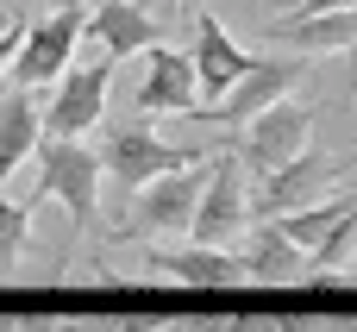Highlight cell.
<instances>
[{"label": "cell", "mask_w": 357, "mask_h": 332, "mask_svg": "<svg viewBox=\"0 0 357 332\" xmlns=\"http://www.w3.org/2000/svg\"><path fill=\"white\" fill-rule=\"evenodd\" d=\"M270 38L289 44V50H301V56L351 50L357 44V6H345V13H282V19L270 25Z\"/></svg>", "instance_id": "obj_15"}, {"label": "cell", "mask_w": 357, "mask_h": 332, "mask_svg": "<svg viewBox=\"0 0 357 332\" xmlns=\"http://www.w3.org/2000/svg\"><path fill=\"white\" fill-rule=\"evenodd\" d=\"M357 0H295V6H282V13H345Z\"/></svg>", "instance_id": "obj_22"}, {"label": "cell", "mask_w": 357, "mask_h": 332, "mask_svg": "<svg viewBox=\"0 0 357 332\" xmlns=\"http://www.w3.org/2000/svg\"><path fill=\"white\" fill-rule=\"evenodd\" d=\"M307 144H314V100H301V94H282L276 107L251 113V119L238 126V138H232L245 176H270V169H282L289 157H301Z\"/></svg>", "instance_id": "obj_3"}, {"label": "cell", "mask_w": 357, "mask_h": 332, "mask_svg": "<svg viewBox=\"0 0 357 332\" xmlns=\"http://www.w3.org/2000/svg\"><path fill=\"white\" fill-rule=\"evenodd\" d=\"M132 100H138V113H151V119H163V113L188 119V113L201 107L195 56H188V50H169V44H151V50H144V75H138Z\"/></svg>", "instance_id": "obj_10"}, {"label": "cell", "mask_w": 357, "mask_h": 332, "mask_svg": "<svg viewBox=\"0 0 357 332\" xmlns=\"http://www.w3.org/2000/svg\"><path fill=\"white\" fill-rule=\"evenodd\" d=\"M320 332H357L351 320H320Z\"/></svg>", "instance_id": "obj_26"}, {"label": "cell", "mask_w": 357, "mask_h": 332, "mask_svg": "<svg viewBox=\"0 0 357 332\" xmlns=\"http://www.w3.org/2000/svg\"><path fill=\"white\" fill-rule=\"evenodd\" d=\"M0 25H13V19H6V6H0Z\"/></svg>", "instance_id": "obj_28"}, {"label": "cell", "mask_w": 357, "mask_h": 332, "mask_svg": "<svg viewBox=\"0 0 357 332\" xmlns=\"http://www.w3.org/2000/svg\"><path fill=\"white\" fill-rule=\"evenodd\" d=\"M13 332H56L50 314H13Z\"/></svg>", "instance_id": "obj_23"}, {"label": "cell", "mask_w": 357, "mask_h": 332, "mask_svg": "<svg viewBox=\"0 0 357 332\" xmlns=\"http://www.w3.org/2000/svg\"><path fill=\"white\" fill-rule=\"evenodd\" d=\"M188 56H195V75H201V107H213V100H220L232 82H245L251 63H257V56L226 31L220 13H195V50H188Z\"/></svg>", "instance_id": "obj_12"}, {"label": "cell", "mask_w": 357, "mask_h": 332, "mask_svg": "<svg viewBox=\"0 0 357 332\" xmlns=\"http://www.w3.org/2000/svg\"><path fill=\"white\" fill-rule=\"evenodd\" d=\"M144 270L169 276L176 289H207V295L245 282L238 251H213V245H195V239H188V245H144Z\"/></svg>", "instance_id": "obj_11"}, {"label": "cell", "mask_w": 357, "mask_h": 332, "mask_svg": "<svg viewBox=\"0 0 357 332\" xmlns=\"http://www.w3.org/2000/svg\"><path fill=\"white\" fill-rule=\"evenodd\" d=\"M25 245H31V207L0 195V276L25 257Z\"/></svg>", "instance_id": "obj_19"}, {"label": "cell", "mask_w": 357, "mask_h": 332, "mask_svg": "<svg viewBox=\"0 0 357 332\" xmlns=\"http://www.w3.org/2000/svg\"><path fill=\"white\" fill-rule=\"evenodd\" d=\"M351 201H357V188L345 182V188H333V195H320V201H307V207H295V213H282L276 226H282V232H289V239H295L301 251H314V245H320V239L333 232V220H339V213H345Z\"/></svg>", "instance_id": "obj_17"}, {"label": "cell", "mask_w": 357, "mask_h": 332, "mask_svg": "<svg viewBox=\"0 0 357 332\" xmlns=\"http://www.w3.org/2000/svg\"><path fill=\"white\" fill-rule=\"evenodd\" d=\"M245 232H251V188H245V163H238V151H220V157H213L207 188H201V207H195L188 239H195V245H213V251H232Z\"/></svg>", "instance_id": "obj_7"}, {"label": "cell", "mask_w": 357, "mask_h": 332, "mask_svg": "<svg viewBox=\"0 0 357 332\" xmlns=\"http://www.w3.org/2000/svg\"><path fill=\"white\" fill-rule=\"evenodd\" d=\"M226 332H276V314H226Z\"/></svg>", "instance_id": "obj_21"}, {"label": "cell", "mask_w": 357, "mask_h": 332, "mask_svg": "<svg viewBox=\"0 0 357 332\" xmlns=\"http://www.w3.org/2000/svg\"><path fill=\"white\" fill-rule=\"evenodd\" d=\"M82 19H88V6L69 0V6H56V13H44L31 31H19V50H13V63H6L13 88H44V82H56V75L75 63Z\"/></svg>", "instance_id": "obj_6"}, {"label": "cell", "mask_w": 357, "mask_h": 332, "mask_svg": "<svg viewBox=\"0 0 357 332\" xmlns=\"http://www.w3.org/2000/svg\"><path fill=\"white\" fill-rule=\"evenodd\" d=\"M295 88H301V56H257L245 82H232L213 107H195V113H201L207 126H232V132H238L251 113L276 107V100H282V94H295Z\"/></svg>", "instance_id": "obj_9"}, {"label": "cell", "mask_w": 357, "mask_h": 332, "mask_svg": "<svg viewBox=\"0 0 357 332\" xmlns=\"http://www.w3.org/2000/svg\"><path fill=\"white\" fill-rule=\"evenodd\" d=\"M351 270H357V257H351Z\"/></svg>", "instance_id": "obj_29"}, {"label": "cell", "mask_w": 357, "mask_h": 332, "mask_svg": "<svg viewBox=\"0 0 357 332\" xmlns=\"http://www.w3.org/2000/svg\"><path fill=\"white\" fill-rule=\"evenodd\" d=\"M232 251H238V264H245V282H307V251H301L276 220L251 226Z\"/></svg>", "instance_id": "obj_14"}, {"label": "cell", "mask_w": 357, "mask_h": 332, "mask_svg": "<svg viewBox=\"0 0 357 332\" xmlns=\"http://www.w3.org/2000/svg\"><path fill=\"white\" fill-rule=\"evenodd\" d=\"M351 257H357V201L333 220V232L307 251V276H345V270H351Z\"/></svg>", "instance_id": "obj_18"}, {"label": "cell", "mask_w": 357, "mask_h": 332, "mask_svg": "<svg viewBox=\"0 0 357 332\" xmlns=\"http://www.w3.org/2000/svg\"><path fill=\"white\" fill-rule=\"evenodd\" d=\"M13 50H19V31H13V25H0V69L13 63Z\"/></svg>", "instance_id": "obj_25"}, {"label": "cell", "mask_w": 357, "mask_h": 332, "mask_svg": "<svg viewBox=\"0 0 357 332\" xmlns=\"http://www.w3.org/2000/svg\"><path fill=\"white\" fill-rule=\"evenodd\" d=\"M107 94H113V56L88 50L82 63H69L56 75V94H50V113H44V138H82L100 126L107 113Z\"/></svg>", "instance_id": "obj_8"}, {"label": "cell", "mask_w": 357, "mask_h": 332, "mask_svg": "<svg viewBox=\"0 0 357 332\" xmlns=\"http://www.w3.org/2000/svg\"><path fill=\"white\" fill-rule=\"evenodd\" d=\"M339 94H357V44L345 50V75H339Z\"/></svg>", "instance_id": "obj_24"}, {"label": "cell", "mask_w": 357, "mask_h": 332, "mask_svg": "<svg viewBox=\"0 0 357 332\" xmlns=\"http://www.w3.org/2000/svg\"><path fill=\"white\" fill-rule=\"evenodd\" d=\"M82 44L100 50V56H144L157 44V19L138 6V0H94L88 19H82Z\"/></svg>", "instance_id": "obj_13"}, {"label": "cell", "mask_w": 357, "mask_h": 332, "mask_svg": "<svg viewBox=\"0 0 357 332\" xmlns=\"http://www.w3.org/2000/svg\"><path fill=\"white\" fill-rule=\"evenodd\" d=\"M38 195L63 201L75 232H94V213H100V151H88L82 138H44L38 144Z\"/></svg>", "instance_id": "obj_2"}, {"label": "cell", "mask_w": 357, "mask_h": 332, "mask_svg": "<svg viewBox=\"0 0 357 332\" xmlns=\"http://www.w3.org/2000/svg\"><path fill=\"white\" fill-rule=\"evenodd\" d=\"M207 176H213V157H201V163H188V169H169V176L144 182V188L132 195V213H126L119 232H107V239H113V245H138V239H151V232H188Z\"/></svg>", "instance_id": "obj_1"}, {"label": "cell", "mask_w": 357, "mask_h": 332, "mask_svg": "<svg viewBox=\"0 0 357 332\" xmlns=\"http://www.w3.org/2000/svg\"><path fill=\"white\" fill-rule=\"evenodd\" d=\"M82 6H88V0H82Z\"/></svg>", "instance_id": "obj_30"}, {"label": "cell", "mask_w": 357, "mask_h": 332, "mask_svg": "<svg viewBox=\"0 0 357 332\" xmlns=\"http://www.w3.org/2000/svg\"><path fill=\"white\" fill-rule=\"evenodd\" d=\"M44 144V113L31 100V88H6L0 94V182Z\"/></svg>", "instance_id": "obj_16"}, {"label": "cell", "mask_w": 357, "mask_h": 332, "mask_svg": "<svg viewBox=\"0 0 357 332\" xmlns=\"http://www.w3.org/2000/svg\"><path fill=\"white\" fill-rule=\"evenodd\" d=\"M0 332H13V314H6V308H0Z\"/></svg>", "instance_id": "obj_27"}, {"label": "cell", "mask_w": 357, "mask_h": 332, "mask_svg": "<svg viewBox=\"0 0 357 332\" xmlns=\"http://www.w3.org/2000/svg\"><path fill=\"white\" fill-rule=\"evenodd\" d=\"M56 332H119L113 314H69V320H56Z\"/></svg>", "instance_id": "obj_20"}, {"label": "cell", "mask_w": 357, "mask_h": 332, "mask_svg": "<svg viewBox=\"0 0 357 332\" xmlns=\"http://www.w3.org/2000/svg\"><path fill=\"white\" fill-rule=\"evenodd\" d=\"M351 163L357 157H333V151H314V144H307V151L289 157L282 169L251 176V213H257V220H282V213H295V207H307V201L345 188Z\"/></svg>", "instance_id": "obj_5"}, {"label": "cell", "mask_w": 357, "mask_h": 332, "mask_svg": "<svg viewBox=\"0 0 357 332\" xmlns=\"http://www.w3.org/2000/svg\"><path fill=\"white\" fill-rule=\"evenodd\" d=\"M207 151L201 144H176V138H163L157 126H107V138H100V169L119 182V188H144V182H157V176H169V169H188V163H201Z\"/></svg>", "instance_id": "obj_4"}]
</instances>
